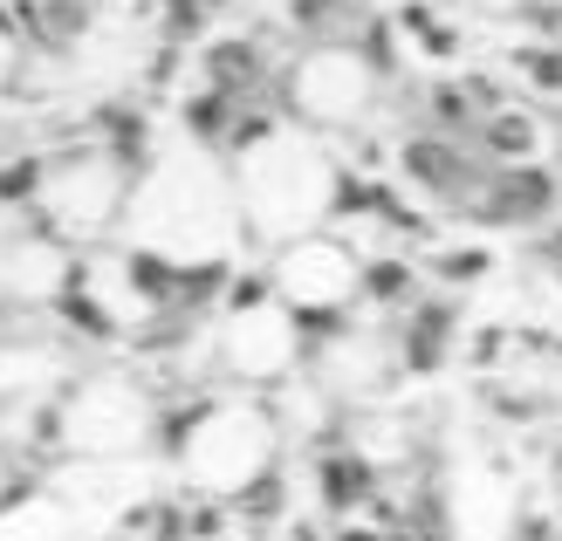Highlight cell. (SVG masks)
<instances>
[{
  "label": "cell",
  "instance_id": "obj_3",
  "mask_svg": "<svg viewBox=\"0 0 562 541\" xmlns=\"http://www.w3.org/2000/svg\"><path fill=\"white\" fill-rule=\"evenodd\" d=\"M0 541H76V528L48 494H27L0 507Z\"/></svg>",
  "mask_w": 562,
  "mask_h": 541
},
{
  "label": "cell",
  "instance_id": "obj_1",
  "mask_svg": "<svg viewBox=\"0 0 562 541\" xmlns=\"http://www.w3.org/2000/svg\"><path fill=\"white\" fill-rule=\"evenodd\" d=\"M268 460V425L255 412H213L192 432V480L206 487H247Z\"/></svg>",
  "mask_w": 562,
  "mask_h": 541
},
{
  "label": "cell",
  "instance_id": "obj_2",
  "mask_svg": "<svg viewBox=\"0 0 562 541\" xmlns=\"http://www.w3.org/2000/svg\"><path fill=\"white\" fill-rule=\"evenodd\" d=\"M350 281H357V268H350L329 240H302L289 261H281V289H289L295 302H308V308H323V302H336V295H350Z\"/></svg>",
  "mask_w": 562,
  "mask_h": 541
}]
</instances>
